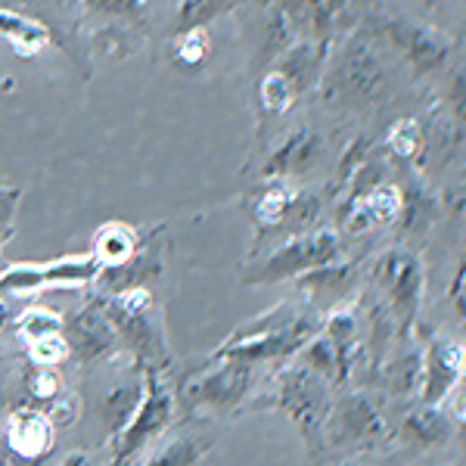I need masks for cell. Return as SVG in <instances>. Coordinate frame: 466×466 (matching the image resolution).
I'll return each mask as SVG.
<instances>
[{"instance_id": "26", "label": "cell", "mask_w": 466, "mask_h": 466, "mask_svg": "<svg viewBox=\"0 0 466 466\" xmlns=\"http://www.w3.org/2000/svg\"><path fill=\"white\" fill-rule=\"evenodd\" d=\"M435 212H439V206H435L432 193L426 190L423 184L410 180V184L401 190V215H398L401 230L404 233H423L432 224Z\"/></svg>"}, {"instance_id": "17", "label": "cell", "mask_w": 466, "mask_h": 466, "mask_svg": "<svg viewBox=\"0 0 466 466\" xmlns=\"http://www.w3.org/2000/svg\"><path fill=\"white\" fill-rule=\"evenodd\" d=\"M54 432L56 426L50 423V417L44 410L35 408H19L6 417V448L19 457V461H44L54 451Z\"/></svg>"}, {"instance_id": "20", "label": "cell", "mask_w": 466, "mask_h": 466, "mask_svg": "<svg viewBox=\"0 0 466 466\" xmlns=\"http://www.w3.org/2000/svg\"><path fill=\"white\" fill-rule=\"evenodd\" d=\"M401 435L413 448H439L454 435V420L441 410V404H420L404 417Z\"/></svg>"}, {"instance_id": "38", "label": "cell", "mask_w": 466, "mask_h": 466, "mask_svg": "<svg viewBox=\"0 0 466 466\" xmlns=\"http://www.w3.org/2000/svg\"><path fill=\"white\" fill-rule=\"evenodd\" d=\"M59 466H90V457L85 454V451H69Z\"/></svg>"}, {"instance_id": "37", "label": "cell", "mask_w": 466, "mask_h": 466, "mask_svg": "<svg viewBox=\"0 0 466 466\" xmlns=\"http://www.w3.org/2000/svg\"><path fill=\"white\" fill-rule=\"evenodd\" d=\"M463 283H466V270L457 268V287L451 283V302H454V308H457V314H461V318H463Z\"/></svg>"}, {"instance_id": "33", "label": "cell", "mask_w": 466, "mask_h": 466, "mask_svg": "<svg viewBox=\"0 0 466 466\" xmlns=\"http://www.w3.org/2000/svg\"><path fill=\"white\" fill-rule=\"evenodd\" d=\"M28 358H32V364H37V367H56L69 358V345H66L63 333L47 336V339L28 345Z\"/></svg>"}, {"instance_id": "13", "label": "cell", "mask_w": 466, "mask_h": 466, "mask_svg": "<svg viewBox=\"0 0 466 466\" xmlns=\"http://www.w3.org/2000/svg\"><path fill=\"white\" fill-rule=\"evenodd\" d=\"M63 339L69 345V355L78 358L81 364H96V360L109 358L118 349L116 329H112L96 299L63 320Z\"/></svg>"}, {"instance_id": "34", "label": "cell", "mask_w": 466, "mask_h": 466, "mask_svg": "<svg viewBox=\"0 0 466 466\" xmlns=\"http://www.w3.org/2000/svg\"><path fill=\"white\" fill-rule=\"evenodd\" d=\"M90 13L96 16H112V19H131L140 16L147 6V0H81Z\"/></svg>"}, {"instance_id": "18", "label": "cell", "mask_w": 466, "mask_h": 466, "mask_svg": "<svg viewBox=\"0 0 466 466\" xmlns=\"http://www.w3.org/2000/svg\"><path fill=\"white\" fill-rule=\"evenodd\" d=\"M398 215H401V190L395 184H382L355 202H345L342 228L358 237V233L389 228V224L398 221Z\"/></svg>"}, {"instance_id": "4", "label": "cell", "mask_w": 466, "mask_h": 466, "mask_svg": "<svg viewBox=\"0 0 466 466\" xmlns=\"http://www.w3.org/2000/svg\"><path fill=\"white\" fill-rule=\"evenodd\" d=\"M342 258L339 233L327 228H314L296 237H287L280 246H274L268 255H261L255 265L246 270L249 287H270V283L299 280L318 268H327Z\"/></svg>"}, {"instance_id": "39", "label": "cell", "mask_w": 466, "mask_h": 466, "mask_svg": "<svg viewBox=\"0 0 466 466\" xmlns=\"http://www.w3.org/2000/svg\"><path fill=\"white\" fill-rule=\"evenodd\" d=\"M10 323H13V311H10V305L0 302V333H4V329H10Z\"/></svg>"}, {"instance_id": "30", "label": "cell", "mask_w": 466, "mask_h": 466, "mask_svg": "<svg viewBox=\"0 0 466 466\" xmlns=\"http://www.w3.org/2000/svg\"><path fill=\"white\" fill-rule=\"evenodd\" d=\"M296 90L287 78H283L277 69H268L261 75L258 81V103H261V112L265 116H283V112L292 109V103H296Z\"/></svg>"}, {"instance_id": "35", "label": "cell", "mask_w": 466, "mask_h": 466, "mask_svg": "<svg viewBox=\"0 0 466 466\" xmlns=\"http://www.w3.org/2000/svg\"><path fill=\"white\" fill-rule=\"evenodd\" d=\"M22 202L19 187H0V249L6 246V239L16 230V208Z\"/></svg>"}, {"instance_id": "21", "label": "cell", "mask_w": 466, "mask_h": 466, "mask_svg": "<svg viewBox=\"0 0 466 466\" xmlns=\"http://www.w3.org/2000/svg\"><path fill=\"white\" fill-rule=\"evenodd\" d=\"M144 246V237H140L137 228L125 221H109L103 224L100 230L94 233V258L100 268H116V265H125L127 258L140 252Z\"/></svg>"}, {"instance_id": "24", "label": "cell", "mask_w": 466, "mask_h": 466, "mask_svg": "<svg viewBox=\"0 0 466 466\" xmlns=\"http://www.w3.org/2000/svg\"><path fill=\"white\" fill-rule=\"evenodd\" d=\"M239 6V0H180L171 22V35L190 32V28H208L215 19L228 16Z\"/></svg>"}, {"instance_id": "9", "label": "cell", "mask_w": 466, "mask_h": 466, "mask_svg": "<svg viewBox=\"0 0 466 466\" xmlns=\"http://www.w3.org/2000/svg\"><path fill=\"white\" fill-rule=\"evenodd\" d=\"M373 280H377L382 299H386V311L392 314L395 327L401 333H408L413 323H417L420 302H423V289H426L423 261L410 249H404V246H392L373 265Z\"/></svg>"}, {"instance_id": "28", "label": "cell", "mask_w": 466, "mask_h": 466, "mask_svg": "<svg viewBox=\"0 0 466 466\" xmlns=\"http://www.w3.org/2000/svg\"><path fill=\"white\" fill-rule=\"evenodd\" d=\"M299 364H302L305 370H311L314 377H320L323 382H329V386L345 380L339 358H336V349L329 345V339L323 333H318L302 351H299Z\"/></svg>"}, {"instance_id": "11", "label": "cell", "mask_w": 466, "mask_h": 466, "mask_svg": "<svg viewBox=\"0 0 466 466\" xmlns=\"http://www.w3.org/2000/svg\"><path fill=\"white\" fill-rule=\"evenodd\" d=\"M386 420L370 395L342 392L329 401L323 420V445L327 448H370L386 439Z\"/></svg>"}, {"instance_id": "31", "label": "cell", "mask_w": 466, "mask_h": 466, "mask_svg": "<svg viewBox=\"0 0 466 466\" xmlns=\"http://www.w3.org/2000/svg\"><path fill=\"white\" fill-rule=\"evenodd\" d=\"M63 314L50 311V308H28L16 318V333L22 336V342L32 345L41 342L47 336H59L63 333Z\"/></svg>"}, {"instance_id": "40", "label": "cell", "mask_w": 466, "mask_h": 466, "mask_svg": "<svg viewBox=\"0 0 466 466\" xmlns=\"http://www.w3.org/2000/svg\"><path fill=\"white\" fill-rule=\"evenodd\" d=\"M342 466H398V461H373V463H342Z\"/></svg>"}, {"instance_id": "15", "label": "cell", "mask_w": 466, "mask_h": 466, "mask_svg": "<svg viewBox=\"0 0 466 466\" xmlns=\"http://www.w3.org/2000/svg\"><path fill=\"white\" fill-rule=\"evenodd\" d=\"M333 47L336 44L327 41H292L270 59L268 69H277L292 85L296 96H305L311 90H318L320 75L327 69V59L333 54Z\"/></svg>"}, {"instance_id": "3", "label": "cell", "mask_w": 466, "mask_h": 466, "mask_svg": "<svg viewBox=\"0 0 466 466\" xmlns=\"http://www.w3.org/2000/svg\"><path fill=\"white\" fill-rule=\"evenodd\" d=\"M364 35L373 44H382L389 54H395L413 75H432L445 69L451 56H454V37L426 25V22H413L408 16L377 13L367 22Z\"/></svg>"}, {"instance_id": "19", "label": "cell", "mask_w": 466, "mask_h": 466, "mask_svg": "<svg viewBox=\"0 0 466 466\" xmlns=\"http://www.w3.org/2000/svg\"><path fill=\"white\" fill-rule=\"evenodd\" d=\"M355 283H358V261H342V258L299 277L302 296H308L311 305H320V308H333L336 302H342V299L355 289Z\"/></svg>"}, {"instance_id": "8", "label": "cell", "mask_w": 466, "mask_h": 466, "mask_svg": "<svg viewBox=\"0 0 466 466\" xmlns=\"http://www.w3.org/2000/svg\"><path fill=\"white\" fill-rule=\"evenodd\" d=\"M329 401H333L329 382L314 377L302 364H292L277 377L268 404L280 413H287L308 445L318 448L323 441V420H327Z\"/></svg>"}, {"instance_id": "22", "label": "cell", "mask_w": 466, "mask_h": 466, "mask_svg": "<svg viewBox=\"0 0 466 466\" xmlns=\"http://www.w3.org/2000/svg\"><path fill=\"white\" fill-rule=\"evenodd\" d=\"M0 37L16 50L19 56H35L54 41V32L41 19L22 16L16 10H0Z\"/></svg>"}, {"instance_id": "16", "label": "cell", "mask_w": 466, "mask_h": 466, "mask_svg": "<svg viewBox=\"0 0 466 466\" xmlns=\"http://www.w3.org/2000/svg\"><path fill=\"white\" fill-rule=\"evenodd\" d=\"M318 162H320V137L311 131V127H292L289 134H283L280 144L270 149L261 175L268 180L302 177Z\"/></svg>"}, {"instance_id": "32", "label": "cell", "mask_w": 466, "mask_h": 466, "mask_svg": "<svg viewBox=\"0 0 466 466\" xmlns=\"http://www.w3.org/2000/svg\"><path fill=\"white\" fill-rule=\"evenodd\" d=\"M420 377H423V355H420V351H408V355L398 358L395 364H389V370H386L389 389L398 395L420 392Z\"/></svg>"}, {"instance_id": "10", "label": "cell", "mask_w": 466, "mask_h": 466, "mask_svg": "<svg viewBox=\"0 0 466 466\" xmlns=\"http://www.w3.org/2000/svg\"><path fill=\"white\" fill-rule=\"evenodd\" d=\"M280 19L289 41L339 44L351 28V0H261Z\"/></svg>"}, {"instance_id": "2", "label": "cell", "mask_w": 466, "mask_h": 466, "mask_svg": "<svg viewBox=\"0 0 466 466\" xmlns=\"http://www.w3.org/2000/svg\"><path fill=\"white\" fill-rule=\"evenodd\" d=\"M323 320L311 308L280 305L270 314H261L255 323H246L224 339L212 360H239V364H280L296 358L314 336L320 333Z\"/></svg>"}, {"instance_id": "23", "label": "cell", "mask_w": 466, "mask_h": 466, "mask_svg": "<svg viewBox=\"0 0 466 466\" xmlns=\"http://www.w3.org/2000/svg\"><path fill=\"white\" fill-rule=\"evenodd\" d=\"M296 193L299 190H292L287 180H270L265 190H261L258 197H255V206H252L255 221H258L265 230H274L277 233V230L283 228V221H287L292 202H296Z\"/></svg>"}, {"instance_id": "27", "label": "cell", "mask_w": 466, "mask_h": 466, "mask_svg": "<svg viewBox=\"0 0 466 466\" xmlns=\"http://www.w3.org/2000/svg\"><path fill=\"white\" fill-rule=\"evenodd\" d=\"M212 56V37L208 28H190V32L171 35V63L187 72H197Z\"/></svg>"}, {"instance_id": "36", "label": "cell", "mask_w": 466, "mask_h": 466, "mask_svg": "<svg viewBox=\"0 0 466 466\" xmlns=\"http://www.w3.org/2000/svg\"><path fill=\"white\" fill-rule=\"evenodd\" d=\"M32 395L41 398V401H54L56 395H63V386H59V377L54 367H41V370L32 377Z\"/></svg>"}, {"instance_id": "1", "label": "cell", "mask_w": 466, "mask_h": 466, "mask_svg": "<svg viewBox=\"0 0 466 466\" xmlns=\"http://www.w3.org/2000/svg\"><path fill=\"white\" fill-rule=\"evenodd\" d=\"M318 94L336 109H373L392 94V75L364 32L342 37L327 59Z\"/></svg>"}, {"instance_id": "14", "label": "cell", "mask_w": 466, "mask_h": 466, "mask_svg": "<svg viewBox=\"0 0 466 466\" xmlns=\"http://www.w3.org/2000/svg\"><path fill=\"white\" fill-rule=\"evenodd\" d=\"M420 398L423 404H441L463 382V345L451 336H435L423 351Z\"/></svg>"}, {"instance_id": "7", "label": "cell", "mask_w": 466, "mask_h": 466, "mask_svg": "<svg viewBox=\"0 0 466 466\" xmlns=\"http://www.w3.org/2000/svg\"><path fill=\"white\" fill-rule=\"evenodd\" d=\"M249 389H252L249 364H239V360H212L199 373H193V377L180 382V392L175 395V401L190 417H199V413L224 417V413L237 410L246 401Z\"/></svg>"}, {"instance_id": "6", "label": "cell", "mask_w": 466, "mask_h": 466, "mask_svg": "<svg viewBox=\"0 0 466 466\" xmlns=\"http://www.w3.org/2000/svg\"><path fill=\"white\" fill-rule=\"evenodd\" d=\"M118 336V345H127L140 367H165V342L156 320V302L149 289H127L118 296L96 299Z\"/></svg>"}, {"instance_id": "12", "label": "cell", "mask_w": 466, "mask_h": 466, "mask_svg": "<svg viewBox=\"0 0 466 466\" xmlns=\"http://www.w3.org/2000/svg\"><path fill=\"white\" fill-rule=\"evenodd\" d=\"M100 274L94 255H66L44 265H4L0 268V296H35L54 287H90Z\"/></svg>"}, {"instance_id": "25", "label": "cell", "mask_w": 466, "mask_h": 466, "mask_svg": "<svg viewBox=\"0 0 466 466\" xmlns=\"http://www.w3.org/2000/svg\"><path fill=\"white\" fill-rule=\"evenodd\" d=\"M208 451H212V439H206V435H184V439H171L162 448H156L144 466H199V461H206Z\"/></svg>"}, {"instance_id": "29", "label": "cell", "mask_w": 466, "mask_h": 466, "mask_svg": "<svg viewBox=\"0 0 466 466\" xmlns=\"http://www.w3.org/2000/svg\"><path fill=\"white\" fill-rule=\"evenodd\" d=\"M423 147H426V131L417 118H401V122H395L389 127L386 149L398 162H410L417 153H423Z\"/></svg>"}, {"instance_id": "5", "label": "cell", "mask_w": 466, "mask_h": 466, "mask_svg": "<svg viewBox=\"0 0 466 466\" xmlns=\"http://www.w3.org/2000/svg\"><path fill=\"white\" fill-rule=\"evenodd\" d=\"M144 370V386H140V398L127 420L118 426L116 441H112V466H125L127 461L140 454L144 448L162 439V432L175 420V392L165 382L159 367H140Z\"/></svg>"}]
</instances>
